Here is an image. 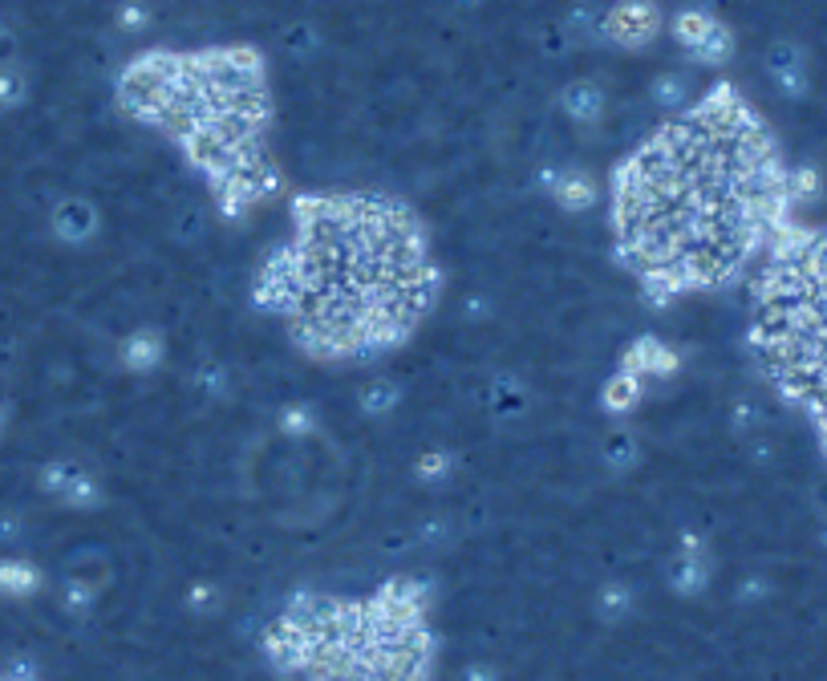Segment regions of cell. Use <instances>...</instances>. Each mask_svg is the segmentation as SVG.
Returning a JSON list of instances; mask_svg holds the SVG:
<instances>
[{"mask_svg":"<svg viewBox=\"0 0 827 681\" xmlns=\"http://www.w3.org/2000/svg\"><path fill=\"white\" fill-rule=\"evenodd\" d=\"M783 191L763 130L718 90L617 175L625 256L665 292L722 280L779 219Z\"/></svg>","mask_w":827,"mask_h":681,"instance_id":"6da1fadb","label":"cell"},{"mask_svg":"<svg viewBox=\"0 0 827 681\" xmlns=\"http://www.w3.org/2000/svg\"><path fill=\"white\" fill-rule=\"evenodd\" d=\"M673 37H678V41L690 49V57H698V61H706V65L726 61L730 49H734V37L726 33V25H718V21L706 17L702 9L678 13V21H673Z\"/></svg>","mask_w":827,"mask_h":681,"instance_id":"7a4b0ae2","label":"cell"},{"mask_svg":"<svg viewBox=\"0 0 827 681\" xmlns=\"http://www.w3.org/2000/svg\"><path fill=\"white\" fill-rule=\"evenodd\" d=\"M657 9L649 0H621V5L609 13V37L621 45H641L657 33Z\"/></svg>","mask_w":827,"mask_h":681,"instance_id":"3957f363","label":"cell"},{"mask_svg":"<svg viewBox=\"0 0 827 681\" xmlns=\"http://www.w3.org/2000/svg\"><path fill=\"white\" fill-rule=\"evenodd\" d=\"M552 191H556V199H560L564 207H576V211L596 203V183H592V175H588V171H576V167L560 171L556 183H552Z\"/></svg>","mask_w":827,"mask_h":681,"instance_id":"277c9868","label":"cell"},{"mask_svg":"<svg viewBox=\"0 0 827 681\" xmlns=\"http://www.w3.org/2000/svg\"><path fill=\"white\" fill-rule=\"evenodd\" d=\"M564 106H568V114H572L576 122H596L600 110H605V98H600V90H596L592 82H576V86H568Z\"/></svg>","mask_w":827,"mask_h":681,"instance_id":"5b68a950","label":"cell"},{"mask_svg":"<svg viewBox=\"0 0 827 681\" xmlns=\"http://www.w3.org/2000/svg\"><path fill=\"white\" fill-rule=\"evenodd\" d=\"M53 223H57V232H61L65 240H82V236H90V232H94V227H90V223H94V211H90L86 203L73 199V203H65V207L57 211V219H53Z\"/></svg>","mask_w":827,"mask_h":681,"instance_id":"8992f818","label":"cell"}]
</instances>
